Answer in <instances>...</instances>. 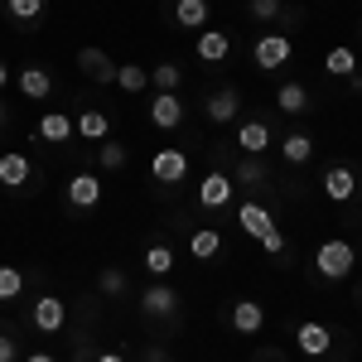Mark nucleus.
<instances>
[{
    "mask_svg": "<svg viewBox=\"0 0 362 362\" xmlns=\"http://www.w3.org/2000/svg\"><path fill=\"white\" fill-rule=\"evenodd\" d=\"M145 271L155 280H165L169 271H174V247H165V242H150L145 247Z\"/></svg>",
    "mask_w": 362,
    "mask_h": 362,
    "instance_id": "nucleus-27",
    "label": "nucleus"
},
{
    "mask_svg": "<svg viewBox=\"0 0 362 362\" xmlns=\"http://www.w3.org/2000/svg\"><path fill=\"white\" fill-rule=\"evenodd\" d=\"M353 266H358V251H353L348 237H329V242H319V251H314V271L324 280H348Z\"/></svg>",
    "mask_w": 362,
    "mask_h": 362,
    "instance_id": "nucleus-1",
    "label": "nucleus"
},
{
    "mask_svg": "<svg viewBox=\"0 0 362 362\" xmlns=\"http://www.w3.org/2000/svg\"><path fill=\"white\" fill-rule=\"evenodd\" d=\"M25 362H58V358H54V353H29Z\"/></svg>",
    "mask_w": 362,
    "mask_h": 362,
    "instance_id": "nucleus-39",
    "label": "nucleus"
},
{
    "mask_svg": "<svg viewBox=\"0 0 362 362\" xmlns=\"http://www.w3.org/2000/svg\"><path fill=\"white\" fill-rule=\"evenodd\" d=\"M208 0H174V25L179 29H208Z\"/></svg>",
    "mask_w": 362,
    "mask_h": 362,
    "instance_id": "nucleus-20",
    "label": "nucleus"
},
{
    "mask_svg": "<svg viewBox=\"0 0 362 362\" xmlns=\"http://www.w3.org/2000/svg\"><path fill=\"white\" fill-rule=\"evenodd\" d=\"M232 189H237V184H232L227 169H208L203 184H198V203H203V208H227V203H232Z\"/></svg>",
    "mask_w": 362,
    "mask_h": 362,
    "instance_id": "nucleus-7",
    "label": "nucleus"
},
{
    "mask_svg": "<svg viewBox=\"0 0 362 362\" xmlns=\"http://www.w3.org/2000/svg\"><path fill=\"white\" fill-rule=\"evenodd\" d=\"M174 309H179V295L169 290L165 280H155V285L140 295V314H145V319H169Z\"/></svg>",
    "mask_w": 362,
    "mask_h": 362,
    "instance_id": "nucleus-12",
    "label": "nucleus"
},
{
    "mask_svg": "<svg viewBox=\"0 0 362 362\" xmlns=\"http://www.w3.org/2000/svg\"><path fill=\"white\" fill-rule=\"evenodd\" d=\"M73 136H83V140H107V136H112V116L97 112V107H87V112H78V121H73Z\"/></svg>",
    "mask_w": 362,
    "mask_h": 362,
    "instance_id": "nucleus-17",
    "label": "nucleus"
},
{
    "mask_svg": "<svg viewBox=\"0 0 362 362\" xmlns=\"http://www.w3.org/2000/svg\"><path fill=\"white\" fill-rule=\"evenodd\" d=\"M150 83H155V92H179V83H184V68H179V63H160V68L150 73Z\"/></svg>",
    "mask_w": 362,
    "mask_h": 362,
    "instance_id": "nucleus-31",
    "label": "nucleus"
},
{
    "mask_svg": "<svg viewBox=\"0 0 362 362\" xmlns=\"http://www.w3.org/2000/svg\"><path fill=\"white\" fill-rule=\"evenodd\" d=\"M0 184H5V189L34 184V160H29L25 150H5V155H0Z\"/></svg>",
    "mask_w": 362,
    "mask_h": 362,
    "instance_id": "nucleus-9",
    "label": "nucleus"
},
{
    "mask_svg": "<svg viewBox=\"0 0 362 362\" xmlns=\"http://www.w3.org/2000/svg\"><path fill=\"white\" fill-rule=\"evenodd\" d=\"M290 54H295V44H290V34H261L256 39V49H251V58H256V68H285L290 63Z\"/></svg>",
    "mask_w": 362,
    "mask_h": 362,
    "instance_id": "nucleus-3",
    "label": "nucleus"
},
{
    "mask_svg": "<svg viewBox=\"0 0 362 362\" xmlns=\"http://www.w3.org/2000/svg\"><path fill=\"white\" fill-rule=\"evenodd\" d=\"M20 295H25V271L0 261V305H10V300H20Z\"/></svg>",
    "mask_w": 362,
    "mask_h": 362,
    "instance_id": "nucleus-30",
    "label": "nucleus"
},
{
    "mask_svg": "<svg viewBox=\"0 0 362 362\" xmlns=\"http://www.w3.org/2000/svg\"><path fill=\"white\" fill-rule=\"evenodd\" d=\"M97 165H102V169H121V165H126V145H116V140H102V150H97Z\"/></svg>",
    "mask_w": 362,
    "mask_h": 362,
    "instance_id": "nucleus-32",
    "label": "nucleus"
},
{
    "mask_svg": "<svg viewBox=\"0 0 362 362\" xmlns=\"http://www.w3.org/2000/svg\"><path fill=\"white\" fill-rule=\"evenodd\" d=\"M145 362H169V353H165V348H150V353H145Z\"/></svg>",
    "mask_w": 362,
    "mask_h": 362,
    "instance_id": "nucleus-37",
    "label": "nucleus"
},
{
    "mask_svg": "<svg viewBox=\"0 0 362 362\" xmlns=\"http://www.w3.org/2000/svg\"><path fill=\"white\" fill-rule=\"evenodd\" d=\"M266 179H271V174H266V165H261L256 155H247L242 165L232 169V184H237V189H261Z\"/></svg>",
    "mask_w": 362,
    "mask_h": 362,
    "instance_id": "nucleus-26",
    "label": "nucleus"
},
{
    "mask_svg": "<svg viewBox=\"0 0 362 362\" xmlns=\"http://www.w3.org/2000/svg\"><path fill=\"white\" fill-rule=\"evenodd\" d=\"M150 179H155V184H184V179H189V155H184L179 145L155 150V160H150Z\"/></svg>",
    "mask_w": 362,
    "mask_h": 362,
    "instance_id": "nucleus-2",
    "label": "nucleus"
},
{
    "mask_svg": "<svg viewBox=\"0 0 362 362\" xmlns=\"http://www.w3.org/2000/svg\"><path fill=\"white\" fill-rule=\"evenodd\" d=\"M5 87H10V63L0 58V92H5Z\"/></svg>",
    "mask_w": 362,
    "mask_h": 362,
    "instance_id": "nucleus-38",
    "label": "nucleus"
},
{
    "mask_svg": "<svg viewBox=\"0 0 362 362\" xmlns=\"http://www.w3.org/2000/svg\"><path fill=\"white\" fill-rule=\"evenodd\" d=\"M92 362H126V358H121V353H97Z\"/></svg>",
    "mask_w": 362,
    "mask_h": 362,
    "instance_id": "nucleus-40",
    "label": "nucleus"
},
{
    "mask_svg": "<svg viewBox=\"0 0 362 362\" xmlns=\"http://www.w3.org/2000/svg\"><path fill=\"white\" fill-rule=\"evenodd\" d=\"M179 121H184L179 92H155V102H150V126H155V131H174Z\"/></svg>",
    "mask_w": 362,
    "mask_h": 362,
    "instance_id": "nucleus-11",
    "label": "nucleus"
},
{
    "mask_svg": "<svg viewBox=\"0 0 362 362\" xmlns=\"http://www.w3.org/2000/svg\"><path fill=\"white\" fill-rule=\"evenodd\" d=\"M68 203L73 208H97L102 203V179L97 174H73L68 179Z\"/></svg>",
    "mask_w": 362,
    "mask_h": 362,
    "instance_id": "nucleus-16",
    "label": "nucleus"
},
{
    "mask_svg": "<svg viewBox=\"0 0 362 362\" xmlns=\"http://www.w3.org/2000/svg\"><path fill=\"white\" fill-rule=\"evenodd\" d=\"M20 92H25L29 102H44V97L54 92V78H49V68H39V63L20 68Z\"/></svg>",
    "mask_w": 362,
    "mask_h": 362,
    "instance_id": "nucleus-18",
    "label": "nucleus"
},
{
    "mask_svg": "<svg viewBox=\"0 0 362 362\" xmlns=\"http://www.w3.org/2000/svg\"><path fill=\"white\" fill-rule=\"evenodd\" d=\"M237 145H242L247 155L271 150V126H266V121H242V126H237Z\"/></svg>",
    "mask_w": 362,
    "mask_h": 362,
    "instance_id": "nucleus-21",
    "label": "nucleus"
},
{
    "mask_svg": "<svg viewBox=\"0 0 362 362\" xmlns=\"http://www.w3.org/2000/svg\"><path fill=\"white\" fill-rule=\"evenodd\" d=\"M362 63H358V54L348 49V44H338V49H329L324 54V73H334V78H353Z\"/></svg>",
    "mask_w": 362,
    "mask_h": 362,
    "instance_id": "nucleus-25",
    "label": "nucleus"
},
{
    "mask_svg": "<svg viewBox=\"0 0 362 362\" xmlns=\"http://www.w3.org/2000/svg\"><path fill=\"white\" fill-rule=\"evenodd\" d=\"M314 136H305V131H290V136L280 140V155H285V165H309L314 160Z\"/></svg>",
    "mask_w": 362,
    "mask_h": 362,
    "instance_id": "nucleus-19",
    "label": "nucleus"
},
{
    "mask_svg": "<svg viewBox=\"0 0 362 362\" xmlns=\"http://www.w3.org/2000/svg\"><path fill=\"white\" fill-rule=\"evenodd\" d=\"M194 54L203 58V63H223V58L232 54V34H223V29H198Z\"/></svg>",
    "mask_w": 362,
    "mask_h": 362,
    "instance_id": "nucleus-15",
    "label": "nucleus"
},
{
    "mask_svg": "<svg viewBox=\"0 0 362 362\" xmlns=\"http://www.w3.org/2000/svg\"><path fill=\"white\" fill-rule=\"evenodd\" d=\"M256 242H261V251H266V256H285V232H280V227H271V232H261Z\"/></svg>",
    "mask_w": 362,
    "mask_h": 362,
    "instance_id": "nucleus-35",
    "label": "nucleus"
},
{
    "mask_svg": "<svg viewBox=\"0 0 362 362\" xmlns=\"http://www.w3.org/2000/svg\"><path fill=\"white\" fill-rule=\"evenodd\" d=\"M251 20H261V25H271V20H280V0H247Z\"/></svg>",
    "mask_w": 362,
    "mask_h": 362,
    "instance_id": "nucleus-34",
    "label": "nucleus"
},
{
    "mask_svg": "<svg viewBox=\"0 0 362 362\" xmlns=\"http://www.w3.org/2000/svg\"><path fill=\"white\" fill-rule=\"evenodd\" d=\"M0 362H15V338L0 334Z\"/></svg>",
    "mask_w": 362,
    "mask_h": 362,
    "instance_id": "nucleus-36",
    "label": "nucleus"
},
{
    "mask_svg": "<svg viewBox=\"0 0 362 362\" xmlns=\"http://www.w3.org/2000/svg\"><path fill=\"white\" fill-rule=\"evenodd\" d=\"M276 107H280L285 116H305V112H309V87H305V83H285V87L276 92Z\"/></svg>",
    "mask_w": 362,
    "mask_h": 362,
    "instance_id": "nucleus-24",
    "label": "nucleus"
},
{
    "mask_svg": "<svg viewBox=\"0 0 362 362\" xmlns=\"http://www.w3.org/2000/svg\"><path fill=\"white\" fill-rule=\"evenodd\" d=\"M78 73H83V78H92V83L116 87V63L102 54L97 44H83V49H78Z\"/></svg>",
    "mask_w": 362,
    "mask_h": 362,
    "instance_id": "nucleus-5",
    "label": "nucleus"
},
{
    "mask_svg": "<svg viewBox=\"0 0 362 362\" xmlns=\"http://www.w3.org/2000/svg\"><path fill=\"white\" fill-rule=\"evenodd\" d=\"M353 194H358V174H353L348 165L324 169V198H329V203H348Z\"/></svg>",
    "mask_w": 362,
    "mask_h": 362,
    "instance_id": "nucleus-13",
    "label": "nucleus"
},
{
    "mask_svg": "<svg viewBox=\"0 0 362 362\" xmlns=\"http://www.w3.org/2000/svg\"><path fill=\"white\" fill-rule=\"evenodd\" d=\"M116 87H121V92H145V87H150V68H140V63H116Z\"/></svg>",
    "mask_w": 362,
    "mask_h": 362,
    "instance_id": "nucleus-29",
    "label": "nucleus"
},
{
    "mask_svg": "<svg viewBox=\"0 0 362 362\" xmlns=\"http://www.w3.org/2000/svg\"><path fill=\"white\" fill-rule=\"evenodd\" d=\"M5 121H10V112H5V102H0V131H5Z\"/></svg>",
    "mask_w": 362,
    "mask_h": 362,
    "instance_id": "nucleus-41",
    "label": "nucleus"
},
{
    "mask_svg": "<svg viewBox=\"0 0 362 362\" xmlns=\"http://www.w3.org/2000/svg\"><path fill=\"white\" fill-rule=\"evenodd\" d=\"M97 290H102V295H121V290H126V271H121V266H107V271L97 276Z\"/></svg>",
    "mask_w": 362,
    "mask_h": 362,
    "instance_id": "nucleus-33",
    "label": "nucleus"
},
{
    "mask_svg": "<svg viewBox=\"0 0 362 362\" xmlns=\"http://www.w3.org/2000/svg\"><path fill=\"white\" fill-rule=\"evenodd\" d=\"M34 140H49V145H68L73 140V116L68 112H44L34 126Z\"/></svg>",
    "mask_w": 362,
    "mask_h": 362,
    "instance_id": "nucleus-14",
    "label": "nucleus"
},
{
    "mask_svg": "<svg viewBox=\"0 0 362 362\" xmlns=\"http://www.w3.org/2000/svg\"><path fill=\"white\" fill-rule=\"evenodd\" d=\"M203 112H208V121H213V126L237 121V116H242V92H237V87H218V92H208Z\"/></svg>",
    "mask_w": 362,
    "mask_h": 362,
    "instance_id": "nucleus-6",
    "label": "nucleus"
},
{
    "mask_svg": "<svg viewBox=\"0 0 362 362\" xmlns=\"http://www.w3.org/2000/svg\"><path fill=\"white\" fill-rule=\"evenodd\" d=\"M44 10H49V0H5V15H10L15 25H34V20H44Z\"/></svg>",
    "mask_w": 362,
    "mask_h": 362,
    "instance_id": "nucleus-28",
    "label": "nucleus"
},
{
    "mask_svg": "<svg viewBox=\"0 0 362 362\" xmlns=\"http://www.w3.org/2000/svg\"><path fill=\"white\" fill-rule=\"evenodd\" d=\"M237 223H242L247 237H261V232L276 227V218H271V208H261V203H242V208H237Z\"/></svg>",
    "mask_w": 362,
    "mask_h": 362,
    "instance_id": "nucleus-22",
    "label": "nucleus"
},
{
    "mask_svg": "<svg viewBox=\"0 0 362 362\" xmlns=\"http://www.w3.org/2000/svg\"><path fill=\"white\" fill-rule=\"evenodd\" d=\"M189 251H194V261H218V251H223V232H218V227H198L194 237H189Z\"/></svg>",
    "mask_w": 362,
    "mask_h": 362,
    "instance_id": "nucleus-23",
    "label": "nucleus"
},
{
    "mask_svg": "<svg viewBox=\"0 0 362 362\" xmlns=\"http://www.w3.org/2000/svg\"><path fill=\"white\" fill-rule=\"evenodd\" d=\"M261 362H276V358H261Z\"/></svg>",
    "mask_w": 362,
    "mask_h": 362,
    "instance_id": "nucleus-42",
    "label": "nucleus"
},
{
    "mask_svg": "<svg viewBox=\"0 0 362 362\" xmlns=\"http://www.w3.org/2000/svg\"><path fill=\"white\" fill-rule=\"evenodd\" d=\"M227 324H232L237 334L256 338L261 329H266V309L256 305V300H232V309H227Z\"/></svg>",
    "mask_w": 362,
    "mask_h": 362,
    "instance_id": "nucleus-10",
    "label": "nucleus"
},
{
    "mask_svg": "<svg viewBox=\"0 0 362 362\" xmlns=\"http://www.w3.org/2000/svg\"><path fill=\"white\" fill-rule=\"evenodd\" d=\"M29 319H34V329H39V334H58V329L68 324V305H63L58 295H39L34 309H29Z\"/></svg>",
    "mask_w": 362,
    "mask_h": 362,
    "instance_id": "nucleus-8",
    "label": "nucleus"
},
{
    "mask_svg": "<svg viewBox=\"0 0 362 362\" xmlns=\"http://www.w3.org/2000/svg\"><path fill=\"white\" fill-rule=\"evenodd\" d=\"M295 348H300L305 358H324V353L334 348V329L319 324V319H305V324L295 329Z\"/></svg>",
    "mask_w": 362,
    "mask_h": 362,
    "instance_id": "nucleus-4",
    "label": "nucleus"
}]
</instances>
